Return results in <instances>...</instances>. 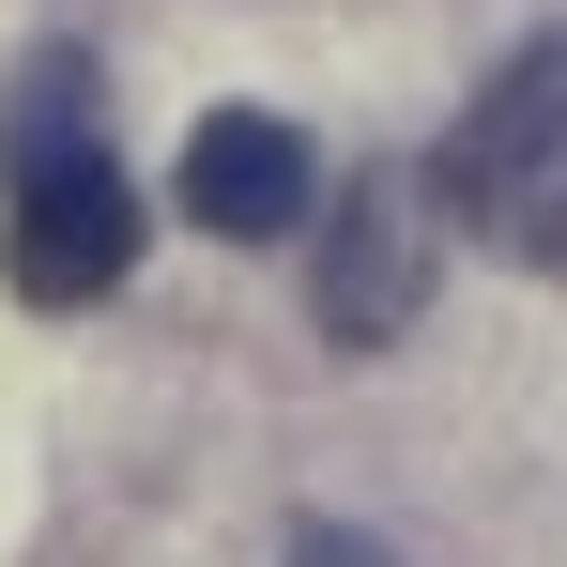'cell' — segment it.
<instances>
[{
  "label": "cell",
  "instance_id": "cell-1",
  "mask_svg": "<svg viewBox=\"0 0 567 567\" xmlns=\"http://www.w3.org/2000/svg\"><path fill=\"white\" fill-rule=\"evenodd\" d=\"M0 277L31 307H93V291L138 277V185L107 169L78 62H31V93L0 123Z\"/></svg>",
  "mask_w": 567,
  "mask_h": 567
},
{
  "label": "cell",
  "instance_id": "cell-2",
  "mask_svg": "<svg viewBox=\"0 0 567 567\" xmlns=\"http://www.w3.org/2000/svg\"><path fill=\"white\" fill-rule=\"evenodd\" d=\"M430 199L461 215L491 261L567 277V47H522V62L461 107V138H445Z\"/></svg>",
  "mask_w": 567,
  "mask_h": 567
},
{
  "label": "cell",
  "instance_id": "cell-3",
  "mask_svg": "<svg viewBox=\"0 0 567 567\" xmlns=\"http://www.w3.org/2000/svg\"><path fill=\"white\" fill-rule=\"evenodd\" d=\"M307 199H322V154L291 138L277 107H199V138H185V215L215 230V246H277V230H307Z\"/></svg>",
  "mask_w": 567,
  "mask_h": 567
},
{
  "label": "cell",
  "instance_id": "cell-4",
  "mask_svg": "<svg viewBox=\"0 0 567 567\" xmlns=\"http://www.w3.org/2000/svg\"><path fill=\"white\" fill-rule=\"evenodd\" d=\"M414 307H430V199L414 185H353L338 199V246H322V338L383 353Z\"/></svg>",
  "mask_w": 567,
  "mask_h": 567
},
{
  "label": "cell",
  "instance_id": "cell-5",
  "mask_svg": "<svg viewBox=\"0 0 567 567\" xmlns=\"http://www.w3.org/2000/svg\"><path fill=\"white\" fill-rule=\"evenodd\" d=\"M291 567H383V553L353 537V522H291Z\"/></svg>",
  "mask_w": 567,
  "mask_h": 567
}]
</instances>
